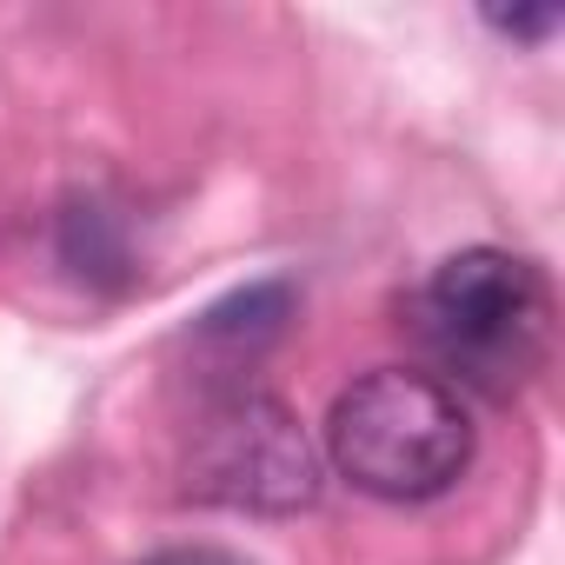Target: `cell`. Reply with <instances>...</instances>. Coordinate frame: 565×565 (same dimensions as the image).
<instances>
[{"label": "cell", "instance_id": "6da1fadb", "mask_svg": "<svg viewBox=\"0 0 565 565\" xmlns=\"http://www.w3.org/2000/svg\"><path fill=\"white\" fill-rule=\"evenodd\" d=\"M413 333L459 386L512 399L552 360V287L505 246H466L413 294Z\"/></svg>", "mask_w": 565, "mask_h": 565}, {"label": "cell", "instance_id": "7a4b0ae2", "mask_svg": "<svg viewBox=\"0 0 565 565\" xmlns=\"http://www.w3.org/2000/svg\"><path fill=\"white\" fill-rule=\"evenodd\" d=\"M327 459L360 492L419 505L439 499L472 466V419L446 380L413 366H380L333 399Z\"/></svg>", "mask_w": 565, "mask_h": 565}, {"label": "cell", "instance_id": "3957f363", "mask_svg": "<svg viewBox=\"0 0 565 565\" xmlns=\"http://www.w3.org/2000/svg\"><path fill=\"white\" fill-rule=\"evenodd\" d=\"M180 479H186V499L279 519L320 499V452L287 399L233 386L200 413Z\"/></svg>", "mask_w": 565, "mask_h": 565}, {"label": "cell", "instance_id": "277c9868", "mask_svg": "<svg viewBox=\"0 0 565 565\" xmlns=\"http://www.w3.org/2000/svg\"><path fill=\"white\" fill-rule=\"evenodd\" d=\"M287 320H294V287H287V279H253V287L226 294L220 307H206L193 320V333L206 347H226V353H259Z\"/></svg>", "mask_w": 565, "mask_h": 565}, {"label": "cell", "instance_id": "5b68a950", "mask_svg": "<svg viewBox=\"0 0 565 565\" xmlns=\"http://www.w3.org/2000/svg\"><path fill=\"white\" fill-rule=\"evenodd\" d=\"M61 259H67L81 279H107V287H127V279H134L120 220H114L100 200H74V206L61 213Z\"/></svg>", "mask_w": 565, "mask_h": 565}, {"label": "cell", "instance_id": "8992f818", "mask_svg": "<svg viewBox=\"0 0 565 565\" xmlns=\"http://www.w3.org/2000/svg\"><path fill=\"white\" fill-rule=\"evenodd\" d=\"M558 21H565V14L552 8V0H545V8H486V28H499V34H512V41H545Z\"/></svg>", "mask_w": 565, "mask_h": 565}, {"label": "cell", "instance_id": "52a82bcc", "mask_svg": "<svg viewBox=\"0 0 565 565\" xmlns=\"http://www.w3.org/2000/svg\"><path fill=\"white\" fill-rule=\"evenodd\" d=\"M140 565H246L239 552H220V545H173V552H153Z\"/></svg>", "mask_w": 565, "mask_h": 565}]
</instances>
